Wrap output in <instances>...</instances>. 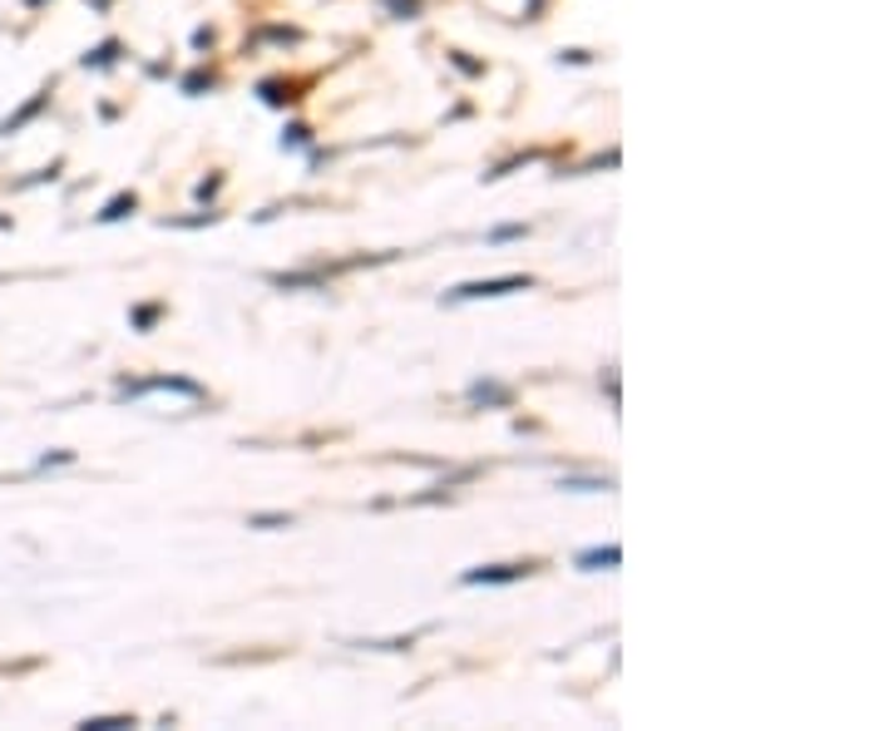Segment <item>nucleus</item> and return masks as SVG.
I'll return each instance as SVG.
<instances>
[{
	"instance_id": "f257e3e1",
	"label": "nucleus",
	"mask_w": 889,
	"mask_h": 731,
	"mask_svg": "<svg viewBox=\"0 0 889 731\" xmlns=\"http://www.w3.org/2000/svg\"><path fill=\"white\" fill-rule=\"evenodd\" d=\"M529 287H534L529 277H494V282H465V287H455L450 297L470 301V297H504V292H529Z\"/></svg>"
},
{
	"instance_id": "f03ea898",
	"label": "nucleus",
	"mask_w": 889,
	"mask_h": 731,
	"mask_svg": "<svg viewBox=\"0 0 889 731\" xmlns=\"http://www.w3.org/2000/svg\"><path fill=\"white\" fill-rule=\"evenodd\" d=\"M524 573H529V563H494V569H470L465 583H515Z\"/></svg>"
},
{
	"instance_id": "7ed1b4c3",
	"label": "nucleus",
	"mask_w": 889,
	"mask_h": 731,
	"mask_svg": "<svg viewBox=\"0 0 889 731\" xmlns=\"http://www.w3.org/2000/svg\"><path fill=\"white\" fill-rule=\"evenodd\" d=\"M622 554L618 548H589V554H579V569H618Z\"/></svg>"
},
{
	"instance_id": "20e7f679",
	"label": "nucleus",
	"mask_w": 889,
	"mask_h": 731,
	"mask_svg": "<svg viewBox=\"0 0 889 731\" xmlns=\"http://www.w3.org/2000/svg\"><path fill=\"white\" fill-rule=\"evenodd\" d=\"M129 391H134V396H139V391H183V396H203V391H198L194 381H169V376L144 381V386H129Z\"/></svg>"
},
{
	"instance_id": "39448f33",
	"label": "nucleus",
	"mask_w": 889,
	"mask_h": 731,
	"mask_svg": "<svg viewBox=\"0 0 889 731\" xmlns=\"http://www.w3.org/2000/svg\"><path fill=\"white\" fill-rule=\"evenodd\" d=\"M134 208H139V203H134V194H119V198H109V203H104L99 223H119V218H129Z\"/></svg>"
},
{
	"instance_id": "423d86ee",
	"label": "nucleus",
	"mask_w": 889,
	"mask_h": 731,
	"mask_svg": "<svg viewBox=\"0 0 889 731\" xmlns=\"http://www.w3.org/2000/svg\"><path fill=\"white\" fill-rule=\"evenodd\" d=\"M45 99H50V95H35V99H30V104H25V109H21V114H15V119H5V124H0V134H11V129H21L25 119H35V114H40V109H45Z\"/></svg>"
},
{
	"instance_id": "0eeeda50",
	"label": "nucleus",
	"mask_w": 889,
	"mask_h": 731,
	"mask_svg": "<svg viewBox=\"0 0 889 731\" xmlns=\"http://www.w3.org/2000/svg\"><path fill=\"white\" fill-rule=\"evenodd\" d=\"M114 54H119V40H104V45H99L95 54H85V70H89V65H95V70L114 65Z\"/></svg>"
},
{
	"instance_id": "6e6552de",
	"label": "nucleus",
	"mask_w": 889,
	"mask_h": 731,
	"mask_svg": "<svg viewBox=\"0 0 889 731\" xmlns=\"http://www.w3.org/2000/svg\"><path fill=\"white\" fill-rule=\"evenodd\" d=\"M114 727H134V717H89L85 731H114Z\"/></svg>"
},
{
	"instance_id": "1a4fd4ad",
	"label": "nucleus",
	"mask_w": 889,
	"mask_h": 731,
	"mask_svg": "<svg viewBox=\"0 0 889 731\" xmlns=\"http://www.w3.org/2000/svg\"><path fill=\"white\" fill-rule=\"evenodd\" d=\"M470 396H474V400H494V406H509V391H499V386H484V381L470 391Z\"/></svg>"
},
{
	"instance_id": "9d476101",
	"label": "nucleus",
	"mask_w": 889,
	"mask_h": 731,
	"mask_svg": "<svg viewBox=\"0 0 889 731\" xmlns=\"http://www.w3.org/2000/svg\"><path fill=\"white\" fill-rule=\"evenodd\" d=\"M386 5H391V11H396V15H406V21L420 11V0H386Z\"/></svg>"
},
{
	"instance_id": "9b49d317",
	"label": "nucleus",
	"mask_w": 889,
	"mask_h": 731,
	"mask_svg": "<svg viewBox=\"0 0 889 731\" xmlns=\"http://www.w3.org/2000/svg\"><path fill=\"white\" fill-rule=\"evenodd\" d=\"M252 524H258V529H277V524H292V519L287 515H258Z\"/></svg>"
},
{
	"instance_id": "f8f14e48",
	"label": "nucleus",
	"mask_w": 889,
	"mask_h": 731,
	"mask_svg": "<svg viewBox=\"0 0 889 731\" xmlns=\"http://www.w3.org/2000/svg\"><path fill=\"white\" fill-rule=\"evenodd\" d=\"M134 322H139V326H153V322H159V307H139V312H134Z\"/></svg>"
},
{
	"instance_id": "ddd939ff",
	"label": "nucleus",
	"mask_w": 889,
	"mask_h": 731,
	"mask_svg": "<svg viewBox=\"0 0 889 731\" xmlns=\"http://www.w3.org/2000/svg\"><path fill=\"white\" fill-rule=\"evenodd\" d=\"M203 85H208V75H188V79H183V89H188V95H198Z\"/></svg>"
},
{
	"instance_id": "4468645a",
	"label": "nucleus",
	"mask_w": 889,
	"mask_h": 731,
	"mask_svg": "<svg viewBox=\"0 0 889 731\" xmlns=\"http://www.w3.org/2000/svg\"><path fill=\"white\" fill-rule=\"evenodd\" d=\"M95 5H109V0H95Z\"/></svg>"
},
{
	"instance_id": "2eb2a0df",
	"label": "nucleus",
	"mask_w": 889,
	"mask_h": 731,
	"mask_svg": "<svg viewBox=\"0 0 889 731\" xmlns=\"http://www.w3.org/2000/svg\"><path fill=\"white\" fill-rule=\"evenodd\" d=\"M30 5H40V0H30Z\"/></svg>"
}]
</instances>
